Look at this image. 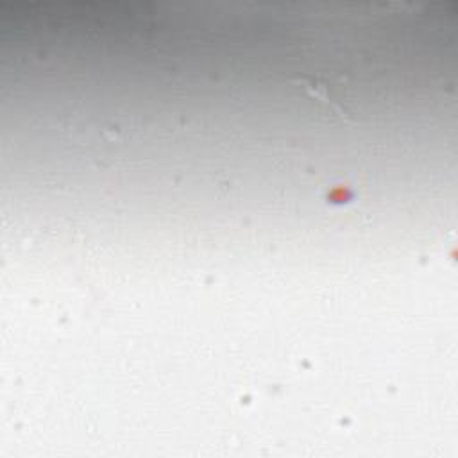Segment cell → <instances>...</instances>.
Returning a JSON list of instances; mask_svg holds the SVG:
<instances>
[{"mask_svg": "<svg viewBox=\"0 0 458 458\" xmlns=\"http://www.w3.org/2000/svg\"><path fill=\"white\" fill-rule=\"evenodd\" d=\"M295 82H299L302 86V89L315 100H318L320 104L327 106L331 111H335L340 116H349V109L344 104V93H342V77H326V75H318V77H302L297 79Z\"/></svg>", "mask_w": 458, "mask_h": 458, "instance_id": "1", "label": "cell"}]
</instances>
